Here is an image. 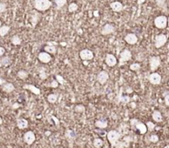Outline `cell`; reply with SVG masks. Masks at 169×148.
<instances>
[{"mask_svg": "<svg viewBox=\"0 0 169 148\" xmlns=\"http://www.w3.org/2000/svg\"><path fill=\"white\" fill-rule=\"evenodd\" d=\"M146 126H147L148 130L149 131H153L155 129V124H154L153 123L150 122V121H149V122L146 123Z\"/></svg>", "mask_w": 169, "mask_h": 148, "instance_id": "d6a6232c", "label": "cell"}, {"mask_svg": "<svg viewBox=\"0 0 169 148\" xmlns=\"http://www.w3.org/2000/svg\"><path fill=\"white\" fill-rule=\"evenodd\" d=\"M107 139L109 141V142L111 143L112 147H116L117 145V142H119L120 138L121 137V133L117 130H111L109 131L106 134Z\"/></svg>", "mask_w": 169, "mask_h": 148, "instance_id": "7a4b0ae2", "label": "cell"}, {"mask_svg": "<svg viewBox=\"0 0 169 148\" xmlns=\"http://www.w3.org/2000/svg\"><path fill=\"white\" fill-rule=\"evenodd\" d=\"M11 42L14 46H19L22 43V39L20 38V36L18 35H14L11 39Z\"/></svg>", "mask_w": 169, "mask_h": 148, "instance_id": "d4e9b609", "label": "cell"}, {"mask_svg": "<svg viewBox=\"0 0 169 148\" xmlns=\"http://www.w3.org/2000/svg\"><path fill=\"white\" fill-rule=\"evenodd\" d=\"M19 106H20V105L18 104V103H14V104L12 105V108H13V109H16V108H19Z\"/></svg>", "mask_w": 169, "mask_h": 148, "instance_id": "f6af8a7d", "label": "cell"}, {"mask_svg": "<svg viewBox=\"0 0 169 148\" xmlns=\"http://www.w3.org/2000/svg\"><path fill=\"white\" fill-rule=\"evenodd\" d=\"M111 10L115 12H120L124 9V6L123 4L119 2V1H115V2H112L111 4H110Z\"/></svg>", "mask_w": 169, "mask_h": 148, "instance_id": "9a60e30c", "label": "cell"}, {"mask_svg": "<svg viewBox=\"0 0 169 148\" xmlns=\"http://www.w3.org/2000/svg\"><path fill=\"white\" fill-rule=\"evenodd\" d=\"M33 5L35 10L39 12H44L48 10L51 7L52 2L50 0H34Z\"/></svg>", "mask_w": 169, "mask_h": 148, "instance_id": "6da1fadb", "label": "cell"}, {"mask_svg": "<svg viewBox=\"0 0 169 148\" xmlns=\"http://www.w3.org/2000/svg\"><path fill=\"white\" fill-rule=\"evenodd\" d=\"M134 127H135V129L140 131V134H142V135L145 134L146 132H147V131H148V128H147L146 124L141 123L139 120H138V122L136 123V124L134 125Z\"/></svg>", "mask_w": 169, "mask_h": 148, "instance_id": "2e32d148", "label": "cell"}, {"mask_svg": "<svg viewBox=\"0 0 169 148\" xmlns=\"http://www.w3.org/2000/svg\"><path fill=\"white\" fill-rule=\"evenodd\" d=\"M168 124H169V120H168Z\"/></svg>", "mask_w": 169, "mask_h": 148, "instance_id": "f5cc1de1", "label": "cell"}, {"mask_svg": "<svg viewBox=\"0 0 169 148\" xmlns=\"http://www.w3.org/2000/svg\"><path fill=\"white\" fill-rule=\"evenodd\" d=\"M108 79H109V74L106 70L100 71L97 74V80L101 85H105Z\"/></svg>", "mask_w": 169, "mask_h": 148, "instance_id": "30bf717a", "label": "cell"}, {"mask_svg": "<svg viewBox=\"0 0 169 148\" xmlns=\"http://www.w3.org/2000/svg\"><path fill=\"white\" fill-rule=\"evenodd\" d=\"M55 79H56V80L58 81V83L59 84V85H64V82H65V80H64V79L61 76V75H59V74H57V75H55Z\"/></svg>", "mask_w": 169, "mask_h": 148, "instance_id": "f35d334b", "label": "cell"}, {"mask_svg": "<svg viewBox=\"0 0 169 148\" xmlns=\"http://www.w3.org/2000/svg\"><path fill=\"white\" fill-rule=\"evenodd\" d=\"M23 89H24L30 90L35 95H39L41 94V89L39 88H37V87H35V85H24Z\"/></svg>", "mask_w": 169, "mask_h": 148, "instance_id": "e0dca14e", "label": "cell"}, {"mask_svg": "<svg viewBox=\"0 0 169 148\" xmlns=\"http://www.w3.org/2000/svg\"><path fill=\"white\" fill-rule=\"evenodd\" d=\"M142 1H144V0H139V1H138V2H139V3H143V2H142Z\"/></svg>", "mask_w": 169, "mask_h": 148, "instance_id": "7dc6e473", "label": "cell"}, {"mask_svg": "<svg viewBox=\"0 0 169 148\" xmlns=\"http://www.w3.org/2000/svg\"><path fill=\"white\" fill-rule=\"evenodd\" d=\"M54 2H55V3L56 5V8L58 9H60L61 8H63L66 4L67 0H54Z\"/></svg>", "mask_w": 169, "mask_h": 148, "instance_id": "f546056e", "label": "cell"}, {"mask_svg": "<svg viewBox=\"0 0 169 148\" xmlns=\"http://www.w3.org/2000/svg\"><path fill=\"white\" fill-rule=\"evenodd\" d=\"M47 86H49V87H51V88H57L59 86V83L57 80H53L52 82L50 84V85H48Z\"/></svg>", "mask_w": 169, "mask_h": 148, "instance_id": "60d3db41", "label": "cell"}, {"mask_svg": "<svg viewBox=\"0 0 169 148\" xmlns=\"http://www.w3.org/2000/svg\"><path fill=\"white\" fill-rule=\"evenodd\" d=\"M154 26L158 29H164L167 28L168 26V17L164 15H161V16H157L155 17L154 21Z\"/></svg>", "mask_w": 169, "mask_h": 148, "instance_id": "3957f363", "label": "cell"}, {"mask_svg": "<svg viewBox=\"0 0 169 148\" xmlns=\"http://www.w3.org/2000/svg\"><path fill=\"white\" fill-rule=\"evenodd\" d=\"M104 148H106V147H104Z\"/></svg>", "mask_w": 169, "mask_h": 148, "instance_id": "db71d44e", "label": "cell"}, {"mask_svg": "<svg viewBox=\"0 0 169 148\" xmlns=\"http://www.w3.org/2000/svg\"><path fill=\"white\" fill-rule=\"evenodd\" d=\"M168 85H169V81H168Z\"/></svg>", "mask_w": 169, "mask_h": 148, "instance_id": "816d5d0a", "label": "cell"}, {"mask_svg": "<svg viewBox=\"0 0 169 148\" xmlns=\"http://www.w3.org/2000/svg\"><path fill=\"white\" fill-rule=\"evenodd\" d=\"M10 31V27L7 25H2V27L0 28V36L3 37L5 36Z\"/></svg>", "mask_w": 169, "mask_h": 148, "instance_id": "603a6c76", "label": "cell"}, {"mask_svg": "<svg viewBox=\"0 0 169 148\" xmlns=\"http://www.w3.org/2000/svg\"><path fill=\"white\" fill-rule=\"evenodd\" d=\"M158 140H159V138H158L157 135H156V134H153V135H151L150 137H149V141L153 143L157 142Z\"/></svg>", "mask_w": 169, "mask_h": 148, "instance_id": "74e56055", "label": "cell"}, {"mask_svg": "<svg viewBox=\"0 0 169 148\" xmlns=\"http://www.w3.org/2000/svg\"><path fill=\"white\" fill-rule=\"evenodd\" d=\"M141 68V65H140V63H133L129 65V69L133 71H137Z\"/></svg>", "mask_w": 169, "mask_h": 148, "instance_id": "1f68e13d", "label": "cell"}, {"mask_svg": "<svg viewBox=\"0 0 169 148\" xmlns=\"http://www.w3.org/2000/svg\"><path fill=\"white\" fill-rule=\"evenodd\" d=\"M106 64L110 66V67H113L117 64V60L116 56L112 54H106Z\"/></svg>", "mask_w": 169, "mask_h": 148, "instance_id": "4fadbf2b", "label": "cell"}, {"mask_svg": "<svg viewBox=\"0 0 169 148\" xmlns=\"http://www.w3.org/2000/svg\"><path fill=\"white\" fill-rule=\"evenodd\" d=\"M28 125H29L28 121L25 118H19L17 121V126L19 129H25L28 127Z\"/></svg>", "mask_w": 169, "mask_h": 148, "instance_id": "ac0fdd59", "label": "cell"}, {"mask_svg": "<svg viewBox=\"0 0 169 148\" xmlns=\"http://www.w3.org/2000/svg\"><path fill=\"white\" fill-rule=\"evenodd\" d=\"M149 81L151 83L152 85H157L161 83V80H162V76L160 74L157 73V72H153L151 74H149Z\"/></svg>", "mask_w": 169, "mask_h": 148, "instance_id": "ba28073f", "label": "cell"}, {"mask_svg": "<svg viewBox=\"0 0 169 148\" xmlns=\"http://www.w3.org/2000/svg\"><path fill=\"white\" fill-rule=\"evenodd\" d=\"M74 110L77 113H82V112L85 111V107L83 105H82V104H78V105H76Z\"/></svg>", "mask_w": 169, "mask_h": 148, "instance_id": "d590c367", "label": "cell"}, {"mask_svg": "<svg viewBox=\"0 0 169 148\" xmlns=\"http://www.w3.org/2000/svg\"><path fill=\"white\" fill-rule=\"evenodd\" d=\"M79 56L82 61H90V60L93 59L94 54L93 51L88 50V49H83L80 51Z\"/></svg>", "mask_w": 169, "mask_h": 148, "instance_id": "52a82bcc", "label": "cell"}, {"mask_svg": "<svg viewBox=\"0 0 169 148\" xmlns=\"http://www.w3.org/2000/svg\"><path fill=\"white\" fill-rule=\"evenodd\" d=\"M125 41L129 45H134L138 42V36L134 33H129L125 36Z\"/></svg>", "mask_w": 169, "mask_h": 148, "instance_id": "5bb4252c", "label": "cell"}, {"mask_svg": "<svg viewBox=\"0 0 169 148\" xmlns=\"http://www.w3.org/2000/svg\"><path fill=\"white\" fill-rule=\"evenodd\" d=\"M163 97H164V102H165V104L169 107V92H164V93H163Z\"/></svg>", "mask_w": 169, "mask_h": 148, "instance_id": "8d00e7d4", "label": "cell"}, {"mask_svg": "<svg viewBox=\"0 0 169 148\" xmlns=\"http://www.w3.org/2000/svg\"><path fill=\"white\" fill-rule=\"evenodd\" d=\"M57 98H58V95L55 94H50L48 95L47 97V100L50 103H55L57 101Z\"/></svg>", "mask_w": 169, "mask_h": 148, "instance_id": "83f0119b", "label": "cell"}, {"mask_svg": "<svg viewBox=\"0 0 169 148\" xmlns=\"http://www.w3.org/2000/svg\"><path fill=\"white\" fill-rule=\"evenodd\" d=\"M94 16L95 17H97V16H99V12L97 11H95L94 12Z\"/></svg>", "mask_w": 169, "mask_h": 148, "instance_id": "bcb514c9", "label": "cell"}, {"mask_svg": "<svg viewBox=\"0 0 169 148\" xmlns=\"http://www.w3.org/2000/svg\"><path fill=\"white\" fill-rule=\"evenodd\" d=\"M114 32H115V27L112 24H110V23L105 24L101 30V33H102V35H104V36L111 34Z\"/></svg>", "mask_w": 169, "mask_h": 148, "instance_id": "7c38bea8", "label": "cell"}, {"mask_svg": "<svg viewBox=\"0 0 169 148\" xmlns=\"http://www.w3.org/2000/svg\"><path fill=\"white\" fill-rule=\"evenodd\" d=\"M44 49H45V51L48 52L49 54H52V55L55 54L56 51H57L56 47L55 46H52V45H47L44 47Z\"/></svg>", "mask_w": 169, "mask_h": 148, "instance_id": "484cf974", "label": "cell"}, {"mask_svg": "<svg viewBox=\"0 0 169 148\" xmlns=\"http://www.w3.org/2000/svg\"><path fill=\"white\" fill-rule=\"evenodd\" d=\"M152 118L154 120L156 123H161L163 121V116L162 114L158 111V110H155L153 111V113L152 114Z\"/></svg>", "mask_w": 169, "mask_h": 148, "instance_id": "7402d4cb", "label": "cell"}, {"mask_svg": "<svg viewBox=\"0 0 169 148\" xmlns=\"http://www.w3.org/2000/svg\"><path fill=\"white\" fill-rule=\"evenodd\" d=\"M5 83H7L6 80H3V79H2V78L0 77V86H1V85H4Z\"/></svg>", "mask_w": 169, "mask_h": 148, "instance_id": "ee69618b", "label": "cell"}, {"mask_svg": "<svg viewBox=\"0 0 169 148\" xmlns=\"http://www.w3.org/2000/svg\"><path fill=\"white\" fill-rule=\"evenodd\" d=\"M17 75H18V77L19 79H21V80H25V79H27V78L28 77V72L26 71V70H21L18 71Z\"/></svg>", "mask_w": 169, "mask_h": 148, "instance_id": "4316f807", "label": "cell"}, {"mask_svg": "<svg viewBox=\"0 0 169 148\" xmlns=\"http://www.w3.org/2000/svg\"><path fill=\"white\" fill-rule=\"evenodd\" d=\"M75 133H74V131H72V130H67L66 131V133H65V137H69L70 139H74V137H75Z\"/></svg>", "mask_w": 169, "mask_h": 148, "instance_id": "e575fe53", "label": "cell"}, {"mask_svg": "<svg viewBox=\"0 0 169 148\" xmlns=\"http://www.w3.org/2000/svg\"><path fill=\"white\" fill-rule=\"evenodd\" d=\"M24 142L27 143V145H31L33 144L34 142L35 141V136L34 134V132L32 131H27L25 134H24Z\"/></svg>", "mask_w": 169, "mask_h": 148, "instance_id": "9c48e42d", "label": "cell"}, {"mask_svg": "<svg viewBox=\"0 0 169 148\" xmlns=\"http://www.w3.org/2000/svg\"><path fill=\"white\" fill-rule=\"evenodd\" d=\"M119 101L120 102L123 103H125V104H126V103H128L130 101V98L129 97V96H120V98H119Z\"/></svg>", "mask_w": 169, "mask_h": 148, "instance_id": "836d02e7", "label": "cell"}, {"mask_svg": "<svg viewBox=\"0 0 169 148\" xmlns=\"http://www.w3.org/2000/svg\"><path fill=\"white\" fill-rule=\"evenodd\" d=\"M163 148H169V145H167V146H166L165 147H163Z\"/></svg>", "mask_w": 169, "mask_h": 148, "instance_id": "681fc988", "label": "cell"}, {"mask_svg": "<svg viewBox=\"0 0 169 148\" xmlns=\"http://www.w3.org/2000/svg\"><path fill=\"white\" fill-rule=\"evenodd\" d=\"M132 58V54H131V51H129L127 49L124 50L121 52L120 54V65H121L122 64H124L125 62L128 61L129 60H131Z\"/></svg>", "mask_w": 169, "mask_h": 148, "instance_id": "8992f818", "label": "cell"}, {"mask_svg": "<svg viewBox=\"0 0 169 148\" xmlns=\"http://www.w3.org/2000/svg\"><path fill=\"white\" fill-rule=\"evenodd\" d=\"M1 27H2V22L0 21V28H1Z\"/></svg>", "mask_w": 169, "mask_h": 148, "instance_id": "f907efd6", "label": "cell"}, {"mask_svg": "<svg viewBox=\"0 0 169 148\" xmlns=\"http://www.w3.org/2000/svg\"><path fill=\"white\" fill-rule=\"evenodd\" d=\"M93 146L95 148H101L103 146V141L101 138H95L93 140Z\"/></svg>", "mask_w": 169, "mask_h": 148, "instance_id": "f1b7e54d", "label": "cell"}, {"mask_svg": "<svg viewBox=\"0 0 169 148\" xmlns=\"http://www.w3.org/2000/svg\"><path fill=\"white\" fill-rule=\"evenodd\" d=\"M161 65V59L159 56H151L149 58V67L152 72H154Z\"/></svg>", "mask_w": 169, "mask_h": 148, "instance_id": "5b68a950", "label": "cell"}, {"mask_svg": "<svg viewBox=\"0 0 169 148\" xmlns=\"http://www.w3.org/2000/svg\"><path fill=\"white\" fill-rule=\"evenodd\" d=\"M2 89H3V91L6 92V93H12V91H14L15 87L12 83H7V82L3 85H2Z\"/></svg>", "mask_w": 169, "mask_h": 148, "instance_id": "44dd1931", "label": "cell"}, {"mask_svg": "<svg viewBox=\"0 0 169 148\" xmlns=\"http://www.w3.org/2000/svg\"><path fill=\"white\" fill-rule=\"evenodd\" d=\"M33 12L34 15H31V21L32 27L35 28V26H36V24L39 22V15L40 14H38V12Z\"/></svg>", "mask_w": 169, "mask_h": 148, "instance_id": "cb8c5ba5", "label": "cell"}, {"mask_svg": "<svg viewBox=\"0 0 169 148\" xmlns=\"http://www.w3.org/2000/svg\"><path fill=\"white\" fill-rule=\"evenodd\" d=\"M78 5L75 3H70L69 7H68V10L70 12H76L78 10Z\"/></svg>", "mask_w": 169, "mask_h": 148, "instance_id": "4dcf8cb0", "label": "cell"}, {"mask_svg": "<svg viewBox=\"0 0 169 148\" xmlns=\"http://www.w3.org/2000/svg\"><path fill=\"white\" fill-rule=\"evenodd\" d=\"M95 126L97 127L100 128V129H105V128L107 127V126H108V122L106 119L97 120L95 122Z\"/></svg>", "mask_w": 169, "mask_h": 148, "instance_id": "d6986e66", "label": "cell"}, {"mask_svg": "<svg viewBox=\"0 0 169 148\" xmlns=\"http://www.w3.org/2000/svg\"><path fill=\"white\" fill-rule=\"evenodd\" d=\"M168 26L169 27V17H168Z\"/></svg>", "mask_w": 169, "mask_h": 148, "instance_id": "c3c4849f", "label": "cell"}, {"mask_svg": "<svg viewBox=\"0 0 169 148\" xmlns=\"http://www.w3.org/2000/svg\"><path fill=\"white\" fill-rule=\"evenodd\" d=\"M40 77H41V79H42V80H46L47 77H48V75H47L46 73L44 70H41V72H40Z\"/></svg>", "mask_w": 169, "mask_h": 148, "instance_id": "b9f144b4", "label": "cell"}, {"mask_svg": "<svg viewBox=\"0 0 169 148\" xmlns=\"http://www.w3.org/2000/svg\"><path fill=\"white\" fill-rule=\"evenodd\" d=\"M38 59L41 62L44 63V64H48L51 61L52 57L51 56L46 52V51H42V52H40L39 55H38Z\"/></svg>", "mask_w": 169, "mask_h": 148, "instance_id": "8fae6325", "label": "cell"}, {"mask_svg": "<svg viewBox=\"0 0 169 148\" xmlns=\"http://www.w3.org/2000/svg\"><path fill=\"white\" fill-rule=\"evenodd\" d=\"M7 9V4L5 3L0 2V13L4 12Z\"/></svg>", "mask_w": 169, "mask_h": 148, "instance_id": "ab89813d", "label": "cell"}, {"mask_svg": "<svg viewBox=\"0 0 169 148\" xmlns=\"http://www.w3.org/2000/svg\"><path fill=\"white\" fill-rule=\"evenodd\" d=\"M12 63L11 58L8 56H3L0 59V68L1 67H6L8 66Z\"/></svg>", "mask_w": 169, "mask_h": 148, "instance_id": "ffe728a7", "label": "cell"}, {"mask_svg": "<svg viewBox=\"0 0 169 148\" xmlns=\"http://www.w3.org/2000/svg\"><path fill=\"white\" fill-rule=\"evenodd\" d=\"M5 49H4V47H3V46H0V57H2L4 54H5Z\"/></svg>", "mask_w": 169, "mask_h": 148, "instance_id": "7bdbcfd3", "label": "cell"}, {"mask_svg": "<svg viewBox=\"0 0 169 148\" xmlns=\"http://www.w3.org/2000/svg\"><path fill=\"white\" fill-rule=\"evenodd\" d=\"M168 41V37L164 34H158L154 38V46L156 48H161Z\"/></svg>", "mask_w": 169, "mask_h": 148, "instance_id": "277c9868", "label": "cell"}]
</instances>
